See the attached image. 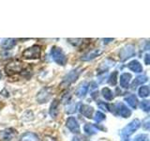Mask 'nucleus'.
<instances>
[{"instance_id":"nucleus-17","label":"nucleus","mask_w":150,"mask_h":141,"mask_svg":"<svg viewBox=\"0 0 150 141\" xmlns=\"http://www.w3.org/2000/svg\"><path fill=\"white\" fill-rule=\"evenodd\" d=\"M130 79H131V75L129 73H123L121 74L120 76V86L122 88H128L129 87V84L130 82Z\"/></svg>"},{"instance_id":"nucleus-20","label":"nucleus","mask_w":150,"mask_h":141,"mask_svg":"<svg viewBox=\"0 0 150 141\" xmlns=\"http://www.w3.org/2000/svg\"><path fill=\"white\" fill-rule=\"evenodd\" d=\"M147 81V76L145 74H143V75H140V76L136 77L135 80L132 82V85H131V87L132 88H136L137 86H139V85L141 84H144Z\"/></svg>"},{"instance_id":"nucleus-5","label":"nucleus","mask_w":150,"mask_h":141,"mask_svg":"<svg viewBox=\"0 0 150 141\" xmlns=\"http://www.w3.org/2000/svg\"><path fill=\"white\" fill-rule=\"evenodd\" d=\"M112 107H114V109L115 111V114L119 115L123 118H128L131 114V111L122 103H117L115 105H114Z\"/></svg>"},{"instance_id":"nucleus-32","label":"nucleus","mask_w":150,"mask_h":141,"mask_svg":"<svg viewBox=\"0 0 150 141\" xmlns=\"http://www.w3.org/2000/svg\"><path fill=\"white\" fill-rule=\"evenodd\" d=\"M72 141H80V139L78 137H73L72 138Z\"/></svg>"},{"instance_id":"nucleus-2","label":"nucleus","mask_w":150,"mask_h":141,"mask_svg":"<svg viewBox=\"0 0 150 141\" xmlns=\"http://www.w3.org/2000/svg\"><path fill=\"white\" fill-rule=\"evenodd\" d=\"M41 50L39 45H33L23 52V56L26 59H37L40 58Z\"/></svg>"},{"instance_id":"nucleus-11","label":"nucleus","mask_w":150,"mask_h":141,"mask_svg":"<svg viewBox=\"0 0 150 141\" xmlns=\"http://www.w3.org/2000/svg\"><path fill=\"white\" fill-rule=\"evenodd\" d=\"M101 54V50L100 49H94V50H91L87 52L86 55H83L82 56V60H84V61H87V60H91L93 58H97L98 56H100Z\"/></svg>"},{"instance_id":"nucleus-18","label":"nucleus","mask_w":150,"mask_h":141,"mask_svg":"<svg viewBox=\"0 0 150 141\" xmlns=\"http://www.w3.org/2000/svg\"><path fill=\"white\" fill-rule=\"evenodd\" d=\"M58 105H59V102L58 100H54L52 103L51 107H50V115L52 118H55L58 114Z\"/></svg>"},{"instance_id":"nucleus-29","label":"nucleus","mask_w":150,"mask_h":141,"mask_svg":"<svg viewBox=\"0 0 150 141\" xmlns=\"http://www.w3.org/2000/svg\"><path fill=\"white\" fill-rule=\"evenodd\" d=\"M75 111H76V105H75V103H73L72 105L69 106L68 110H67V113H74Z\"/></svg>"},{"instance_id":"nucleus-21","label":"nucleus","mask_w":150,"mask_h":141,"mask_svg":"<svg viewBox=\"0 0 150 141\" xmlns=\"http://www.w3.org/2000/svg\"><path fill=\"white\" fill-rule=\"evenodd\" d=\"M101 92H102L103 97H104L107 101H112V99H114V93H112V91L111 90L110 88H102Z\"/></svg>"},{"instance_id":"nucleus-14","label":"nucleus","mask_w":150,"mask_h":141,"mask_svg":"<svg viewBox=\"0 0 150 141\" xmlns=\"http://www.w3.org/2000/svg\"><path fill=\"white\" fill-rule=\"evenodd\" d=\"M80 112H81V114L83 115L84 117L91 118L94 112V109H93V107L89 106L87 105H82L80 106Z\"/></svg>"},{"instance_id":"nucleus-30","label":"nucleus","mask_w":150,"mask_h":141,"mask_svg":"<svg viewBox=\"0 0 150 141\" xmlns=\"http://www.w3.org/2000/svg\"><path fill=\"white\" fill-rule=\"evenodd\" d=\"M149 58H150V56H149L148 54H146V55H145V56H144V63L146 64V65L149 64Z\"/></svg>"},{"instance_id":"nucleus-7","label":"nucleus","mask_w":150,"mask_h":141,"mask_svg":"<svg viewBox=\"0 0 150 141\" xmlns=\"http://www.w3.org/2000/svg\"><path fill=\"white\" fill-rule=\"evenodd\" d=\"M69 130L74 134H79L80 133V126L77 120L74 117H69L67 120V123H66Z\"/></svg>"},{"instance_id":"nucleus-33","label":"nucleus","mask_w":150,"mask_h":141,"mask_svg":"<svg viewBox=\"0 0 150 141\" xmlns=\"http://www.w3.org/2000/svg\"><path fill=\"white\" fill-rule=\"evenodd\" d=\"M1 77H2V74H1V72H0V79H1Z\"/></svg>"},{"instance_id":"nucleus-12","label":"nucleus","mask_w":150,"mask_h":141,"mask_svg":"<svg viewBox=\"0 0 150 141\" xmlns=\"http://www.w3.org/2000/svg\"><path fill=\"white\" fill-rule=\"evenodd\" d=\"M88 83L86 82H83L82 83L80 86L78 87L77 90H76V96L79 97V98H83L86 96V94L87 93V90H88Z\"/></svg>"},{"instance_id":"nucleus-24","label":"nucleus","mask_w":150,"mask_h":141,"mask_svg":"<svg viewBox=\"0 0 150 141\" xmlns=\"http://www.w3.org/2000/svg\"><path fill=\"white\" fill-rule=\"evenodd\" d=\"M94 120H95L97 122H100V121L105 120V115L103 114V113H101L100 111H98V112H96L95 117H94Z\"/></svg>"},{"instance_id":"nucleus-22","label":"nucleus","mask_w":150,"mask_h":141,"mask_svg":"<svg viewBox=\"0 0 150 141\" xmlns=\"http://www.w3.org/2000/svg\"><path fill=\"white\" fill-rule=\"evenodd\" d=\"M16 44V41L15 40H13V39H8V40H6V41H3V43H2V46L4 47L5 49H11L12 47Z\"/></svg>"},{"instance_id":"nucleus-25","label":"nucleus","mask_w":150,"mask_h":141,"mask_svg":"<svg viewBox=\"0 0 150 141\" xmlns=\"http://www.w3.org/2000/svg\"><path fill=\"white\" fill-rule=\"evenodd\" d=\"M117 72H114L112 74H111V77H110V80L109 82L111 85H112V86H115L116 85V82H117Z\"/></svg>"},{"instance_id":"nucleus-1","label":"nucleus","mask_w":150,"mask_h":141,"mask_svg":"<svg viewBox=\"0 0 150 141\" xmlns=\"http://www.w3.org/2000/svg\"><path fill=\"white\" fill-rule=\"evenodd\" d=\"M51 55H52V58H53L54 61L57 64L64 66L66 63H67V61H68L67 56H65L64 52L62 51V49L59 48V47L54 46L51 50Z\"/></svg>"},{"instance_id":"nucleus-9","label":"nucleus","mask_w":150,"mask_h":141,"mask_svg":"<svg viewBox=\"0 0 150 141\" xmlns=\"http://www.w3.org/2000/svg\"><path fill=\"white\" fill-rule=\"evenodd\" d=\"M79 70H80V69H76V70H73L70 73H69L64 77V79H63V84L69 85V84H71V83L76 81L77 78L79 77V74H80Z\"/></svg>"},{"instance_id":"nucleus-16","label":"nucleus","mask_w":150,"mask_h":141,"mask_svg":"<svg viewBox=\"0 0 150 141\" xmlns=\"http://www.w3.org/2000/svg\"><path fill=\"white\" fill-rule=\"evenodd\" d=\"M125 102L128 103V105L131 108H136L138 105V99L134 94H130V95L125 97Z\"/></svg>"},{"instance_id":"nucleus-19","label":"nucleus","mask_w":150,"mask_h":141,"mask_svg":"<svg viewBox=\"0 0 150 141\" xmlns=\"http://www.w3.org/2000/svg\"><path fill=\"white\" fill-rule=\"evenodd\" d=\"M98 131V125L95 124H91V123H87L86 126H84V132L88 135H93L96 134Z\"/></svg>"},{"instance_id":"nucleus-15","label":"nucleus","mask_w":150,"mask_h":141,"mask_svg":"<svg viewBox=\"0 0 150 141\" xmlns=\"http://www.w3.org/2000/svg\"><path fill=\"white\" fill-rule=\"evenodd\" d=\"M128 68L134 73H142L143 72L142 65H141L140 62L137 60H132L131 62H129L128 65Z\"/></svg>"},{"instance_id":"nucleus-28","label":"nucleus","mask_w":150,"mask_h":141,"mask_svg":"<svg viewBox=\"0 0 150 141\" xmlns=\"http://www.w3.org/2000/svg\"><path fill=\"white\" fill-rule=\"evenodd\" d=\"M98 107H100V109L104 110V111H108V105H107V103L100 102V103H98Z\"/></svg>"},{"instance_id":"nucleus-4","label":"nucleus","mask_w":150,"mask_h":141,"mask_svg":"<svg viewBox=\"0 0 150 141\" xmlns=\"http://www.w3.org/2000/svg\"><path fill=\"white\" fill-rule=\"evenodd\" d=\"M140 124L141 123H140V120H132L129 124H128L123 130H122V135H123L125 138L129 137L130 135H132L134 132L139 128Z\"/></svg>"},{"instance_id":"nucleus-23","label":"nucleus","mask_w":150,"mask_h":141,"mask_svg":"<svg viewBox=\"0 0 150 141\" xmlns=\"http://www.w3.org/2000/svg\"><path fill=\"white\" fill-rule=\"evenodd\" d=\"M139 96L142 98H145L149 95V88L147 86H142L139 88Z\"/></svg>"},{"instance_id":"nucleus-31","label":"nucleus","mask_w":150,"mask_h":141,"mask_svg":"<svg viewBox=\"0 0 150 141\" xmlns=\"http://www.w3.org/2000/svg\"><path fill=\"white\" fill-rule=\"evenodd\" d=\"M148 120H148V118H147V119H146V120H145V123L144 124V125L145 126V129H146V130L148 129V126H149V123H148Z\"/></svg>"},{"instance_id":"nucleus-26","label":"nucleus","mask_w":150,"mask_h":141,"mask_svg":"<svg viewBox=\"0 0 150 141\" xmlns=\"http://www.w3.org/2000/svg\"><path fill=\"white\" fill-rule=\"evenodd\" d=\"M141 108L144 110V111H149V108H150V103H149V101H143L142 103H141V105H140Z\"/></svg>"},{"instance_id":"nucleus-27","label":"nucleus","mask_w":150,"mask_h":141,"mask_svg":"<svg viewBox=\"0 0 150 141\" xmlns=\"http://www.w3.org/2000/svg\"><path fill=\"white\" fill-rule=\"evenodd\" d=\"M133 141H148V135H139L136 136Z\"/></svg>"},{"instance_id":"nucleus-10","label":"nucleus","mask_w":150,"mask_h":141,"mask_svg":"<svg viewBox=\"0 0 150 141\" xmlns=\"http://www.w3.org/2000/svg\"><path fill=\"white\" fill-rule=\"evenodd\" d=\"M16 135L13 129H7L0 133V139L1 141H11L12 137Z\"/></svg>"},{"instance_id":"nucleus-13","label":"nucleus","mask_w":150,"mask_h":141,"mask_svg":"<svg viewBox=\"0 0 150 141\" xmlns=\"http://www.w3.org/2000/svg\"><path fill=\"white\" fill-rule=\"evenodd\" d=\"M20 141H40V139H39V136L35 133L26 132V133H25L21 136Z\"/></svg>"},{"instance_id":"nucleus-6","label":"nucleus","mask_w":150,"mask_h":141,"mask_svg":"<svg viewBox=\"0 0 150 141\" xmlns=\"http://www.w3.org/2000/svg\"><path fill=\"white\" fill-rule=\"evenodd\" d=\"M135 55V48L133 45H127L124 48H122L119 52V56L121 60H126Z\"/></svg>"},{"instance_id":"nucleus-8","label":"nucleus","mask_w":150,"mask_h":141,"mask_svg":"<svg viewBox=\"0 0 150 141\" xmlns=\"http://www.w3.org/2000/svg\"><path fill=\"white\" fill-rule=\"evenodd\" d=\"M51 98V91L50 88H42L41 90L38 93L37 95V101L40 103H43L49 101V99Z\"/></svg>"},{"instance_id":"nucleus-3","label":"nucleus","mask_w":150,"mask_h":141,"mask_svg":"<svg viewBox=\"0 0 150 141\" xmlns=\"http://www.w3.org/2000/svg\"><path fill=\"white\" fill-rule=\"evenodd\" d=\"M23 63L19 60H13L11 62H9L8 64L6 65L5 67V72L8 75H13L15 73H18L22 72L23 70Z\"/></svg>"}]
</instances>
